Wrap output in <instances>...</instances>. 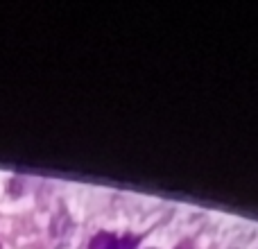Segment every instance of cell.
I'll list each match as a JSON object with an SVG mask.
<instances>
[{
    "label": "cell",
    "instance_id": "6da1fadb",
    "mask_svg": "<svg viewBox=\"0 0 258 249\" xmlns=\"http://www.w3.org/2000/svg\"><path fill=\"white\" fill-rule=\"evenodd\" d=\"M111 240H113V236H109V233H100V236L93 238V242H91V249H107Z\"/></svg>",
    "mask_w": 258,
    "mask_h": 249
},
{
    "label": "cell",
    "instance_id": "7a4b0ae2",
    "mask_svg": "<svg viewBox=\"0 0 258 249\" xmlns=\"http://www.w3.org/2000/svg\"><path fill=\"white\" fill-rule=\"evenodd\" d=\"M134 247H136V240H134V238H122V240H116V238H113L107 249H134Z\"/></svg>",
    "mask_w": 258,
    "mask_h": 249
},
{
    "label": "cell",
    "instance_id": "3957f363",
    "mask_svg": "<svg viewBox=\"0 0 258 249\" xmlns=\"http://www.w3.org/2000/svg\"><path fill=\"white\" fill-rule=\"evenodd\" d=\"M177 249H192V245H190V242H188V240H186V242H181V245H179Z\"/></svg>",
    "mask_w": 258,
    "mask_h": 249
}]
</instances>
